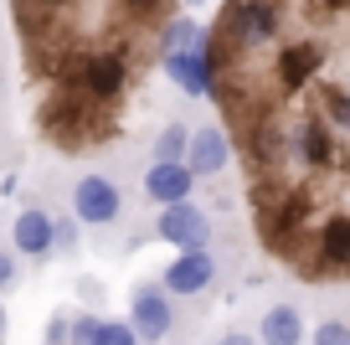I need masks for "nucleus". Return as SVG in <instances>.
<instances>
[{
    "mask_svg": "<svg viewBox=\"0 0 350 345\" xmlns=\"http://www.w3.org/2000/svg\"><path fill=\"white\" fill-rule=\"evenodd\" d=\"M124 212V196L119 186L109 181V175H83V181L72 186V216L88 227H113Z\"/></svg>",
    "mask_w": 350,
    "mask_h": 345,
    "instance_id": "nucleus-1",
    "label": "nucleus"
},
{
    "mask_svg": "<svg viewBox=\"0 0 350 345\" xmlns=\"http://www.w3.org/2000/svg\"><path fill=\"white\" fill-rule=\"evenodd\" d=\"M154 238L160 242H170V248H206L211 242V216L201 212V206H191V201H170L160 212V222H154Z\"/></svg>",
    "mask_w": 350,
    "mask_h": 345,
    "instance_id": "nucleus-2",
    "label": "nucleus"
},
{
    "mask_svg": "<svg viewBox=\"0 0 350 345\" xmlns=\"http://www.w3.org/2000/svg\"><path fill=\"white\" fill-rule=\"evenodd\" d=\"M309 273H350V216H329L319 227V238L309 242Z\"/></svg>",
    "mask_w": 350,
    "mask_h": 345,
    "instance_id": "nucleus-3",
    "label": "nucleus"
},
{
    "mask_svg": "<svg viewBox=\"0 0 350 345\" xmlns=\"http://www.w3.org/2000/svg\"><path fill=\"white\" fill-rule=\"evenodd\" d=\"M165 283L154 289V283H144V289H134V299H129V324H134V335L139 340H165L170 335V324H175V309H170V299H165Z\"/></svg>",
    "mask_w": 350,
    "mask_h": 345,
    "instance_id": "nucleus-4",
    "label": "nucleus"
},
{
    "mask_svg": "<svg viewBox=\"0 0 350 345\" xmlns=\"http://www.w3.org/2000/svg\"><path fill=\"white\" fill-rule=\"evenodd\" d=\"M191 186H196V170H191L186 160H154L150 170H144V196L160 201V206L191 201Z\"/></svg>",
    "mask_w": 350,
    "mask_h": 345,
    "instance_id": "nucleus-5",
    "label": "nucleus"
},
{
    "mask_svg": "<svg viewBox=\"0 0 350 345\" xmlns=\"http://www.w3.org/2000/svg\"><path fill=\"white\" fill-rule=\"evenodd\" d=\"M211 279H217V258H211L206 248H186L180 258L170 263V268H165L160 283H165L170 294H201Z\"/></svg>",
    "mask_w": 350,
    "mask_h": 345,
    "instance_id": "nucleus-6",
    "label": "nucleus"
},
{
    "mask_svg": "<svg viewBox=\"0 0 350 345\" xmlns=\"http://www.w3.org/2000/svg\"><path fill=\"white\" fill-rule=\"evenodd\" d=\"M124 83H129V67H124L119 52H98L83 62V93L98 98V103H109V98L124 93Z\"/></svg>",
    "mask_w": 350,
    "mask_h": 345,
    "instance_id": "nucleus-7",
    "label": "nucleus"
},
{
    "mask_svg": "<svg viewBox=\"0 0 350 345\" xmlns=\"http://www.w3.org/2000/svg\"><path fill=\"white\" fill-rule=\"evenodd\" d=\"M11 242H16V253H26V258H46V253L57 248V222L42 212V206H26V212L16 216V227H11Z\"/></svg>",
    "mask_w": 350,
    "mask_h": 345,
    "instance_id": "nucleus-8",
    "label": "nucleus"
},
{
    "mask_svg": "<svg viewBox=\"0 0 350 345\" xmlns=\"http://www.w3.org/2000/svg\"><path fill=\"white\" fill-rule=\"evenodd\" d=\"M211 52H201V47H170L165 52V73L175 77V83L186 88V93H211Z\"/></svg>",
    "mask_w": 350,
    "mask_h": 345,
    "instance_id": "nucleus-9",
    "label": "nucleus"
},
{
    "mask_svg": "<svg viewBox=\"0 0 350 345\" xmlns=\"http://www.w3.org/2000/svg\"><path fill=\"white\" fill-rule=\"evenodd\" d=\"M319 62H325V47H309V42H294V47H278V88H304L309 77L319 73Z\"/></svg>",
    "mask_w": 350,
    "mask_h": 345,
    "instance_id": "nucleus-10",
    "label": "nucleus"
},
{
    "mask_svg": "<svg viewBox=\"0 0 350 345\" xmlns=\"http://www.w3.org/2000/svg\"><path fill=\"white\" fill-rule=\"evenodd\" d=\"M227 155H232L227 134H221V129H201L196 140H191V160H186V165H191L196 175H221Z\"/></svg>",
    "mask_w": 350,
    "mask_h": 345,
    "instance_id": "nucleus-11",
    "label": "nucleus"
},
{
    "mask_svg": "<svg viewBox=\"0 0 350 345\" xmlns=\"http://www.w3.org/2000/svg\"><path fill=\"white\" fill-rule=\"evenodd\" d=\"M304 340V314L294 304H273L262 314V345H299Z\"/></svg>",
    "mask_w": 350,
    "mask_h": 345,
    "instance_id": "nucleus-12",
    "label": "nucleus"
},
{
    "mask_svg": "<svg viewBox=\"0 0 350 345\" xmlns=\"http://www.w3.org/2000/svg\"><path fill=\"white\" fill-rule=\"evenodd\" d=\"M191 155V140L180 124H170V129H160V140H154V160H186Z\"/></svg>",
    "mask_w": 350,
    "mask_h": 345,
    "instance_id": "nucleus-13",
    "label": "nucleus"
},
{
    "mask_svg": "<svg viewBox=\"0 0 350 345\" xmlns=\"http://www.w3.org/2000/svg\"><path fill=\"white\" fill-rule=\"evenodd\" d=\"M103 324H109V320H98V314L72 320V345H98V340H103Z\"/></svg>",
    "mask_w": 350,
    "mask_h": 345,
    "instance_id": "nucleus-14",
    "label": "nucleus"
},
{
    "mask_svg": "<svg viewBox=\"0 0 350 345\" xmlns=\"http://www.w3.org/2000/svg\"><path fill=\"white\" fill-rule=\"evenodd\" d=\"M314 345H350V324L345 320H325L314 330Z\"/></svg>",
    "mask_w": 350,
    "mask_h": 345,
    "instance_id": "nucleus-15",
    "label": "nucleus"
},
{
    "mask_svg": "<svg viewBox=\"0 0 350 345\" xmlns=\"http://www.w3.org/2000/svg\"><path fill=\"white\" fill-rule=\"evenodd\" d=\"M98 345H139V335H134V324L109 320V324H103V340H98Z\"/></svg>",
    "mask_w": 350,
    "mask_h": 345,
    "instance_id": "nucleus-16",
    "label": "nucleus"
},
{
    "mask_svg": "<svg viewBox=\"0 0 350 345\" xmlns=\"http://www.w3.org/2000/svg\"><path fill=\"white\" fill-rule=\"evenodd\" d=\"M165 42H170V47H196V42H201V31H196V21H175Z\"/></svg>",
    "mask_w": 350,
    "mask_h": 345,
    "instance_id": "nucleus-17",
    "label": "nucleus"
},
{
    "mask_svg": "<svg viewBox=\"0 0 350 345\" xmlns=\"http://www.w3.org/2000/svg\"><path fill=\"white\" fill-rule=\"evenodd\" d=\"M11 283H16V258L0 253V289H11Z\"/></svg>",
    "mask_w": 350,
    "mask_h": 345,
    "instance_id": "nucleus-18",
    "label": "nucleus"
},
{
    "mask_svg": "<svg viewBox=\"0 0 350 345\" xmlns=\"http://www.w3.org/2000/svg\"><path fill=\"white\" fill-rule=\"evenodd\" d=\"M77 242V227L72 222H57V248H72Z\"/></svg>",
    "mask_w": 350,
    "mask_h": 345,
    "instance_id": "nucleus-19",
    "label": "nucleus"
},
{
    "mask_svg": "<svg viewBox=\"0 0 350 345\" xmlns=\"http://www.w3.org/2000/svg\"><path fill=\"white\" fill-rule=\"evenodd\" d=\"M221 345H252V335H242V330H227V335H221Z\"/></svg>",
    "mask_w": 350,
    "mask_h": 345,
    "instance_id": "nucleus-20",
    "label": "nucleus"
},
{
    "mask_svg": "<svg viewBox=\"0 0 350 345\" xmlns=\"http://www.w3.org/2000/svg\"><path fill=\"white\" fill-rule=\"evenodd\" d=\"M31 5H46V11H57V5H67V0H31Z\"/></svg>",
    "mask_w": 350,
    "mask_h": 345,
    "instance_id": "nucleus-21",
    "label": "nucleus"
},
{
    "mask_svg": "<svg viewBox=\"0 0 350 345\" xmlns=\"http://www.w3.org/2000/svg\"><path fill=\"white\" fill-rule=\"evenodd\" d=\"M0 335H5V309H0Z\"/></svg>",
    "mask_w": 350,
    "mask_h": 345,
    "instance_id": "nucleus-22",
    "label": "nucleus"
}]
</instances>
